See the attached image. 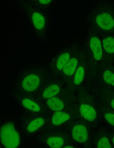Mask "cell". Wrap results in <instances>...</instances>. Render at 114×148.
Masks as SVG:
<instances>
[{"instance_id":"cell-1","label":"cell","mask_w":114,"mask_h":148,"mask_svg":"<svg viewBox=\"0 0 114 148\" xmlns=\"http://www.w3.org/2000/svg\"><path fill=\"white\" fill-rule=\"evenodd\" d=\"M48 67L33 65L22 69L12 80L13 91L34 96L48 78Z\"/></svg>"},{"instance_id":"cell-2","label":"cell","mask_w":114,"mask_h":148,"mask_svg":"<svg viewBox=\"0 0 114 148\" xmlns=\"http://www.w3.org/2000/svg\"><path fill=\"white\" fill-rule=\"evenodd\" d=\"M86 20L89 31L101 36H114V3L100 2L88 14Z\"/></svg>"},{"instance_id":"cell-3","label":"cell","mask_w":114,"mask_h":148,"mask_svg":"<svg viewBox=\"0 0 114 148\" xmlns=\"http://www.w3.org/2000/svg\"><path fill=\"white\" fill-rule=\"evenodd\" d=\"M0 135L1 148H19L23 144L22 133L14 121H1Z\"/></svg>"},{"instance_id":"cell-4","label":"cell","mask_w":114,"mask_h":148,"mask_svg":"<svg viewBox=\"0 0 114 148\" xmlns=\"http://www.w3.org/2000/svg\"><path fill=\"white\" fill-rule=\"evenodd\" d=\"M48 112L33 113L24 112L20 118L21 129L27 137L36 135L46 128Z\"/></svg>"},{"instance_id":"cell-5","label":"cell","mask_w":114,"mask_h":148,"mask_svg":"<svg viewBox=\"0 0 114 148\" xmlns=\"http://www.w3.org/2000/svg\"><path fill=\"white\" fill-rule=\"evenodd\" d=\"M10 94L17 104L24 112H48L42 103L34 97L20 94L12 91Z\"/></svg>"},{"instance_id":"cell-6","label":"cell","mask_w":114,"mask_h":148,"mask_svg":"<svg viewBox=\"0 0 114 148\" xmlns=\"http://www.w3.org/2000/svg\"><path fill=\"white\" fill-rule=\"evenodd\" d=\"M59 84L54 78H48L33 97L40 102L57 96L60 91Z\"/></svg>"},{"instance_id":"cell-7","label":"cell","mask_w":114,"mask_h":148,"mask_svg":"<svg viewBox=\"0 0 114 148\" xmlns=\"http://www.w3.org/2000/svg\"><path fill=\"white\" fill-rule=\"evenodd\" d=\"M69 50L61 51L53 57L48 66V78H54L58 72L61 71L64 66L71 58Z\"/></svg>"},{"instance_id":"cell-8","label":"cell","mask_w":114,"mask_h":148,"mask_svg":"<svg viewBox=\"0 0 114 148\" xmlns=\"http://www.w3.org/2000/svg\"><path fill=\"white\" fill-rule=\"evenodd\" d=\"M88 40L89 49L95 60L100 61L103 56L102 47L100 37L93 32L89 31Z\"/></svg>"},{"instance_id":"cell-9","label":"cell","mask_w":114,"mask_h":148,"mask_svg":"<svg viewBox=\"0 0 114 148\" xmlns=\"http://www.w3.org/2000/svg\"><path fill=\"white\" fill-rule=\"evenodd\" d=\"M48 113V120L46 128L60 126L68 120L70 117L68 114L62 111Z\"/></svg>"},{"instance_id":"cell-10","label":"cell","mask_w":114,"mask_h":148,"mask_svg":"<svg viewBox=\"0 0 114 148\" xmlns=\"http://www.w3.org/2000/svg\"><path fill=\"white\" fill-rule=\"evenodd\" d=\"M48 112L61 111L64 107L62 100L57 96L40 102Z\"/></svg>"},{"instance_id":"cell-11","label":"cell","mask_w":114,"mask_h":148,"mask_svg":"<svg viewBox=\"0 0 114 148\" xmlns=\"http://www.w3.org/2000/svg\"><path fill=\"white\" fill-rule=\"evenodd\" d=\"M72 135L73 139L79 143L85 142L88 137L87 128L85 126L82 125H76L73 127Z\"/></svg>"},{"instance_id":"cell-12","label":"cell","mask_w":114,"mask_h":148,"mask_svg":"<svg viewBox=\"0 0 114 148\" xmlns=\"http://www.w3.org/2000/svg\"><path fill=\"white\" fill-rule=\"evenodd\" d=\"M80 111L81 115L89 121H93L96 118V111L92 106L89 105L82 104L80 107Z\"/></svg>"},{"instance_id":"cell-13","label":"cell","mask_w":114,"mask_h":148,"mask_svg":"<svg viewBox=\"0 0 114 148\" xmlns=\"http://www.w3.org/2000/svg\"><path fill=\"white\" fill-rule=\"evenodd\" d=\"M102 47L109 54L114 53V36L107 35L99 37Z\"/></svg>"},{"instance_id":"cell-14","label":"cell","mask_w":114,"mask_h":148,"mask_svg":"<svg viewBox=\"0 0 114 148\" xmlns=\"http://www.w3.org/2000/svg\"><path fill=\"white\" fill-rule=\"evenodd\" d=\"M78 63L77 58L71 57L64 66L61 72L66 76H71L75 72Z\"/></svg>"},{"instance_id":"cell-15","label":"cell","mask_w":114,"mask_h":148,"mask_svg":"<svg viewBox=\"0 0 114 148\" xmlns=\"http://www.w3.org/2000/svg\"><path fill=\"white\" fill-rule=\"evenodd\" d=\"M32 14V20L35 29H38V30H44L46 26L45 19L44 16L39 12H35Z\"/></svg>"},{"instance_id":"cell-16","label":"cell","mask_w":114,"mask_h":148,"mask_svg":"<svg viewBox=\"0 0 114 148\" xmlns=\"http://www.w3.org/2000/svg\"><path fill=\"white\" fill-rule=\"evenodd\" d=\"M85 71L82 66H80L76 69L74 77V83L76 85H79L84 78Z\"/></svg>"},{"instance_id":"cell-17","label":"cell","mask_w":114,"mask_h":148,"mask_svg":"<svg viewBox=\"0 0 114 148\" xmlns=\"http://www.w3.org/2000/svg\"><path fill=\"white\" fill-rule=\"evenodd\" d=\"M103 77L105 81L107 84L114 85V73L109 71L106 70L103 74Z\"/></svg>"},{"instance_id":"cell-18","label":"cell","mask_w":114,"mask_h":148,"mask_svg":"<svg viewBox=\"0 0 114 148\" xmlns=\"http://www.w3.org/2000/svg\"><path fill=\"white\" fill-rule=\"evenodd\" d=\"M97 148H111V146L107 138L103 137L98 141L97 144Z\"/></svg>"},{"instance_id":"cell-19","label":"cell","mask_w":114,"mask_h":148,"mask_svg":"<svg viewBox=\"0 0 114 148\" xmlns=\"http://www.w3.org/2000/svg\"><path fill=\"white\" fill-rule=\"evenodd\" d=\"M105 117L106 120L112 125L114 126V114L107 113L105 115Z\"/></svg>"},{"instance_id":"cell-20","label":"cell","mask_w":114,"mask_h":148,"mask_svg":"<svg viewBox=\"0 0 114 148\" xmlns=\"http://www.w3.org/2000/svg\"><path fill=\"white\" fill-rule=\"evenodd\" d=\"M111 105L112 108L114 109V98L111 102Z\"/></svg>"},{"instance_id":"cell-21","label":"cell","mask_w":114,"mask_h":148,"mask_svg":"<svg viewBox=\"0 0 114 148\" xmlns=\"http://www.w3.org/2000/svg\"><path fill=\"white\" fill-rule=\"evenodd\" d=\"M63 147L64 148H72L73 147L72 146L70 145H66L64 146Z\"/></svg>"},{"instance_id":"cell-22","label":"cell","mask_w":114,"mask_h":148,"mask_svg":"<svg viewBox=\"0 0 114 148\" xmlns=\"http://www.w3.org/2000/svg\"><path fill=\"white\" fill-rule=\"evenodd\" d=\"M113 144H114V137H113Z\"/></svg>"}]
</instances>
